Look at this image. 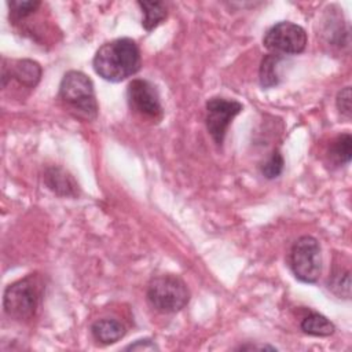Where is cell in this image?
I'll return each mask as SVG.
<instances>
[{"mask_svg":"<svg viewBox=\"0 0 352 352\" xmlns=\"http://www.w3.org/2000/svg\"><path fill=\"white\" fill-rule=\"evenodd\" d=\"M92 66L95 73L106 81H124L140 70V50L136 41L129 37L114 38L99 47L92 59Z\"/></svg>","mask_w":352,"mask_h":352,"instance_id":"1","label":"cell"},{"mask_svg":"<svg viewBox=\"0 0 352 352\" xmlns=\"http://www.w3.org/2000/svg\"><path fill=\"white\" fill-rule=\"evenodd\" d=\"M44 289L45 285L43 276L37 272L10 283L3 294V308L6 315L19 322L33 319L40 308Z\"/></svg>","mask_w":352,"mask_h":352,"instance_id":"2","label":"cell"},{"mask_svg":"<svg viewBox=\"0 0 352 352\" xmlns=\"http://www.w3.org/2000/svg\"><path fill=\"white\" fill-rule=\"evenodd\" d=\"M59 100L74 117L92 121L98 117V102L94 82L80 70H69L63 74L59 92Z\"/></svg>","mask_w":352,"mask_h":352,"instance_id":"3","label":"cell"},{"mask_svg":"<svg viewBox=\"0 0 352 352\" xmlns=\"http://www.w3.org/2000/svg\"><path fill=\"white\" fill-rule=\"evenodd\" d=\"M146 297L155 311L161 314H175L188 304L190 290L180 276L162 274L150 279Z\"/></svg>","mask_w":352,"mask_h":352,"instance_id":"4","label":"cell"},{"mask_svg":"<svg viewBox=\"0 0 352 352\" xmlns=\"http://www.w3.org/2000/svg\"><path fill=\"white\" fill-rule=\"evenodd\" d=\"M289 267L302 283H316L322 274V249L316 238L300 236L290 248Z\"/></svg>","mask_w":352,"mask_h":352,"instance_id":"5","label":"cell"},{"mask_svg":"<svg viewBox=\"0 0 352 352\" xmlns=\"http://www.w3.org/2000/svg\"><path fill=\"white\" fill-rule=\"evenodd\" d=\"M307 32L297 23L280 21L272 25L263 37V45L278 55H297L307 47Z\"/></svg>","mask_w":352,"mask_h":352,"instance_id":"6","label":"cell"},{"mask_svg":"<svg viewBox=\"0 0 352 352\" xmlns=\"http://www.w3.org/2000/svg\"><path fill=\"white\" fill-rule=\"evenodd\" d=\"M205 109L206 129L213 142L221 147L230 124L243 110V104L235 99L213 96L206 100Z\"/></svg>","mask_w":352,"mask_h":352,"instance_id":"7","label":"cell"},{"mask_svg":"<svg viewBox=\"0 0 352 352\" xmlns=\"http://www.w3.org/2000/svg\"><path fill=\"white\" fill-rule=\"evenodd\" d=\"M126 102L138 116L158 122L164 117L160 94L153 82L144 78H133L126 87Z\"/></svg>","mask_w":352,"mask_h":352,"instance_id":"8","label":"cell"},{"mask_svg":"<svg viewBox=\"0 0 352 352\" xmlns=\"http://www.w3.org/2000/svg\"><path fill=\"white\" fill-rule=\"evenodd\" d=\"M43 76V69L38 62L33 59H15L10 60V66L3 60L1 66V85L6 88L10 80H15L18 84L26 88H34Z\"/></svg>","mask_w":352,"mask_h":352,"instance_id":"9","label":"cell"},{"mask_svg":"<svg viewBox=\"0 0 352 352\" xmlns=\"http://www.w3.org/2000/svg\"><path fill=\"white\" fill-rule=\"evenodd\" d=\"M45 186L59 197L76 198L80 194V188L74 177L62 166H48L44 170Z\"/></svg>","mask_w":352,"mask_h":352,"instance_id":"10","label":"cell"},{"mask_svg":"<svg viewBox=\"0 0 352 352\" xmlns=\"http://www.w3.org/2000/svg\"><path fill=\"white\" fill-rule=\"evenodd\" d=\"M125 333H126L125 326L114 318L99 319L94 322L91 326L92 337L103 345H110L120 341L125 336Z\"/></svg>","mask_w":352,"mask_h":352,"instance_id":"11","label":"cell"},{"mask_svg":"<svg viewBox=\"0 0 352 352\" xmlns=\"http://www.w3.org/2000/svg\"><path fill=\"white\" fill-rule=\"evenodd\" d=\"M286 62V58L283 55L278 54H267L261 59L260 69H258V82L261 88L270 89L276 85H279L282 77V65Z\"/></svg>","mask_w":352,"mask_h":352,"instance_id":"12","label":"cell"},{"mask_svg":"<svg viewBox=\"0 0 352 352\" xmlns=\"http://www.w3.org/2000/svg\"><path fill=\"white\" fill-rule=\"evenodd\" d=\"M300 327L305 334L314 337H329L336 331L334 323L319 312H311L304 316Z\"/></svg>","mask_w":352,"mask_h":352,"instance_id":"13","label":"cell"},{"mask_svg":"<svg viewBox=\"0 0 352 352\" xmlns=\"http://www.w3.org/2000/svg\"><path fill=\"white\" fill-rule=\"evenodd\" d=\"M327 157L333 165L341 166V165H348L351 162L352 157V136L351 133H341L336 139L331 140L329 150H327Z\"/></svg>","mask_w":352,"mask_h":352,"instance_id":"14","label":"cell"},{"mask_svg":"<svg viewBox=\"0 0 352 352\" xmlns=\"http://www.w3.org/2000/svg\"><path fill=\"white\" fill-rule=\"evenodd\" d=\"M142 10V26L146 32L154 30L166 18V7L162 1H138Z\"/></svg>","mask_w":352,"mask_h":352,"instance_id":"15","label":"cell"},{"mask_svg":"<svg viewBox=\"0 0 352 352\" xmlns=\"http://www.w3.org/2000/svg\"><path fill=\"white\" fill-rule=\"evenodd\" d=\"M327 289L340 298L351 297V272L348 268L334 267L327 279Z\"/></svg>","mask_w":352,"mask_h":352,"instance_id":"16","label":"cell"},{"mask_svg":"<svg viewBox=\"0 0 352 352\" xmlns=\"http://www.w3.org/2000/svg\"><path fill=\"white\" fill-rule=\"evenodd\" d=\"M10 10V22L14 25L22 23L25 19L32 16L41 7L38 0H11L7 3Z\"/></svg>","mask_w":352,"mask_h":352,"instance_id":"17","label":"cell"},{"mask_svg":"<svg viewBox=\"0 0 352 352\" xmlns=\"http://www.w3.org/2000/svg\"><path fill=\"white\" fill-rule=\"evenodd\" d=\"M283 168H285L283 155L280 154L279 150H274L271 155L261 164L260 172L265 179L272 180L280 176V173L283 172Z\"/></svg>","mask_w":352,"mask_h":352,"instance_id":"18","label":"cell"},{"mask_svg":"<svg viewBox=\"0 0 352 352\" xmlns=\"http://www.w3.org/2000/svg\"><path fill=\"white\" fill-rule=\"evenodd\" d=\"M336 106L337 110L342 117L346 120H351L352 116V107H351V87H344L342 89L338 91L336 96Z\"/></svg>","mask_w":352,"mask_h":352,"instance_id":"19","label":"cell"},{"mask_svg":"<svg viewBox=\"0 0 352 352\" xmlns=\"http://www.w3.org/2000/svg\"><path fill=\"white\" fill-rule=\"evenodd\" d=\"M125 351H158V345L151 338H140L135 342L126 345Z\"/></svg>","mask_w":352,"mask_h":352,"instance_id":"20","label":"cell"},{"mask_svg":"<svg viewBox=\"0 0 352 352\" xmlns=\"http://www.w3.org/2000/svg\"><path fill=\"white\" fill-rule=\"evenodd\" d=\"M236 349L239 351H253V349H260V351H276L275 346H271V345H267V344H261V345H253V344H246V345H241L238 346Z\"/></svg>","mask_w":352,"mask_h":352,"instance_id":"21","label":"cell"}]
</instances>
